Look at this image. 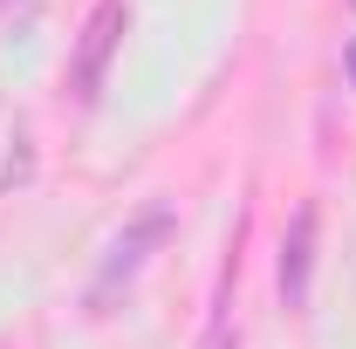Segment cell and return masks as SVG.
Returning a JSON list of instances; mask_svg holds the SVG:
<instances>
[{
	"label": "cell",
	"instance_id": "1",
	"mask_svg": "<svg viewBox=\"0 0 356 349\" xmlns=\"http://www.w3.org/2000/svg\"><path fill=\"white\" fill-rule=\"evenodd\" d=\"M124 28H131V7L124 0H96V14L83 21V35H76V55H69V96L76 103H96L103 69H110V55L124 42Z\"/></svg>",
	"mask_w": 356,
	"mask_h": 349
},
{
	"label": "cell",
	"instance_id": "2",
	"mask_svg": "<svg viewBox=\"0 0 356 349\" xmlns=\"http://www.w3.org/2000/svg\"><path fill=\"white\" fill-rule=\"evenodd\" d=\"M309 267H315V206H295L288 240H281V302L288 308L309 302Z\"/></svg>",
	"mask_w": 356,
	"mask_h": 349
},
{
	"label": "cell",
	"instance_id": "3",
	"mask_svg": "<svg viewBox=\"0 0 356 349\" xmlns=\"http://www.w3.org/2000/svg\"><path fill=\"white\" fill-rule=\"evenodd\" d=\"M350 76H356V48H350Z\"/></svg>",
	"mask_w": 356,
	"mask_h": 349
}]
</instances>
